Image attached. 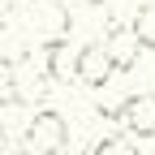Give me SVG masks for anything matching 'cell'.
Instances as JSON below:
<instances>
[{
    "instance_id": "obj_1",
    "label": "cell",
    "mask_w": 155,
    "mask_h": 155,
    "mask_svg": "<svg viewBox=\"0 0 155 155\" xmlns=\"http://www.w3.org/2000/svg\"><path fill=\"white\" fill-rule=\"evenodd\" d=\"M22 142H26V155H61V151L69 147V121H65L61 112L43 108V112L30 116Z\"/></svg>"
},
{
    "instance_id": "obj_2",
    "label": "cell",
    "mask_w": 155,
    "mask_h": 155,
    "mask_svg": "<svg viewBox=\"0 0 155 155\" xmlns=\"http://www.w3.org/2000/svg\"><path fill=\"white\" fill-rule=\"evenodd\" d=\"M112 121L129 138H155V91H138L112 108Z\"/></svg>"
},
{
    "instance_id": "obj_3",
    "label": "cell",
    "mask_w": 155,
    "mask_h": 155,
    "mask_svg": "<svg viewBox=\"0 0 155 155\" xmlns=\"http://www.w3.org/2000/svg\"><path fill=\"white\" fill-rule=\"evenodd\" d=\"M112 73H116V56H112V48L104 43V39L78 48V82H82L86 91H104Z\"/></svg>"
},
{
    "instance_id": "obj_4",
    "label": "cell",
    "mask_w": 155,
    "mask_h": 155,
    "mask_svg": "<svg viewBox=\"0 0 155 155\" xmlns=\"http://www.w3.org/2000/svg\"><path fill=\"white\" fill-rule=\"evenodd\" d=\"M104 43H108L112 56H116V69H129V65L142 56V52H138L142 39H138V30H134V22H112L108 35H104Z\"/></svg>"
},
{
    "instance_id": "obj_5",
    "label": "cell",
    "mask_w": 155,
    "mask_h": 155,
    "mask_svg": "<svg viewBox=\"0 0 155 155\" xmlns=\"http://www.w3.org/2000/svg\"><path fill=\"white\" fill-rule=\"evenodd\" d=\"M43 61H48V78L52 82H69V78H78V52L69 48V39H48V52H43Z\"/></svg>"
},
{
    "instance_id": "obj_6",
    "label": "cell",
    "mask_w": 155,
    "mask_h": 155,
    "mask_svg": "<svg viewBox=\"0 0 155 155\" xmlns=\"http://www.w3.org/2000/svg\"><path fill=\"white\" fill-rule=\"evenodd\" d=\"M91 155H142V151H138V142L121 129V134H104V138L91 147Z\"/></svg>"
},
{
    "instance_id": "obj_7",
    "label": "cell",
    "mask_w": 155,
    "mask_h": 155,
    "mask_svg": "<svg viewBox=\"0 0 155 155\" xmlns=\"http://www.w3.org/2000/svg\"><path fill=\"white\" fill-rule=\"evenodd\" d=\"M134 30H138L142 48H155V0H151V5H142L138 13H134Z\"/></svg>"
}]
</instances>
